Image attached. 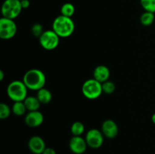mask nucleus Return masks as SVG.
Masks as SVG:
<instances>
[{
    "mask_svg": "<svg viewBox=\"0 0 155 154\" xmlns=\"http://www.w3.org/2000/svg\"><path fill=\"white\" fill-rule=\"evenodd\" d=\"M151 121H152L153 123L155 125V113L151 116Z\"/></svg>",
    "mask_w": 155,
    "mask_h": 154,
    "instance_id": "bb28decb",
    "label": "nucleus"
},
{
    "mask_svg": "<svg viewBox=\"0 0 155 154\" xmlns=\"http://www.w3.org/2000/svg\"><path fill=\"white\" fill-rule=\"evenodd\" d=\"M31 33L35 37L39 38L44 33L43 27L40 24H35L31 28Z\"/></svg>",
    "mask_w": 155,
    "mask_h": 154,
    "instance_id": "5701e85b",
    "label": "nucleus"
},
{
    "mask_svg": "<svg viewBox=\"0 0 155 154\" xmlns=\"http://www.w3.org/2000/svg\"><path fill=\"white\" fill-rule=\"evenodd\" d=\"M22 9L20 0H5L2 5V14L3 18L15 20Z\"/></svg>",
    "mask_w": 155,
    "mask_h": 154,
    "instance_id": "39448f33",
    "label": "nucleus"
},
{
    "mask_svg": "<svg viewBox=\"0 0 155 154\" xmlns=\"http://www.w3.org/2000/svg\"><path fill=\"white\" fill-rule=\"evenodd\" d=\"M42 154H57L56 153V151L54 150L53 148L51 147H46L45 149V150L43 151Z\"/></svg>",
    "mask_w": 155,
    "mask_h": 154,
    "instance_id": "393cba45",
    "label": "nucleus"
},
{
    "mask_svg": "<svg viewBox=\"0 0 155 154\" xmlns=\"http://www.w3.org/2000/svg\"><path fill=\"white\" fill-rule=\"evenodd\" d=\"M12 113L18 116H21L24 115L26 113V106L24 104V101H18V102H14L13 106H12Z\"/></svg>",
    "mask_w": 155,
    "mask_h": 154,
    "instance_id": "dca6fc26",
    "label": "nucleus"
},
{
    "mask_svg": "<svg viewBox=\"0 0 155 154\" xmlns=\"http://www.w3.org/2000/svg\"><path fill=\"white\" fill-rule=\"evenodd\" d=\"M25 123L27 126L31 128H36L40 126L44 121V116L41 112L37 111L29 112L25 116Z\"/></svg>",
    "mask_w": 155,
    "mask_h": 154,
    "instance_id": "9b49d317",
    "label": "nucleus"
},
{
    "mask_svg": "<svg viewBox=\"0 0 155 154\" xmlns=\"http://www.w3.org/2000/svg\"><path fill=\"white\" fill-rule=\"evenodd\" d=\"M28 88L23 81L15 80L10 82L7 88V95L14 102L24 101L27 97Z\"/></svg>",
    "mask_w": 155,
    "mask_h": 154,
    "instance_id": "7ed1b4c3",
    "label": "nucleus"
},
{
    "mask_svg": "<svg viewBox=\"0 0 155 154\" xmlns=\"http://www.w3.org/2000/svg\"><path fill=\"white\" fill-rule=\"evenodd\" d=\"M101 132L107 138L113 139L118 134V126L116 122L112 119H107L101 125Z\"/></svg>",
    "mask_w": 155,
    "mask_h": 154,
    "instance_id": "9d476101",
    "label": "nucleus"
},
{
    "mask_svg": "<svg viewBox=\"0 0 155 154\" xmlns=\"http://www.w3.org/2000/svg\"><path fill=\"white\" fill-rule=\"evenodd\" d=\"M88 145L86 139L81 136H73L69 142L70 149L75 154H83L86 150Z\"/></svg>",
    "mask_w": 155,
    "mask_h": 154,
    "instance_id": "1a4fd4ad",
    "label": "nucleus"
},
{
    "mask_svg": "<svg viewBox=\"0 0 155 154\" xmlns=\"http://www.w3.org/2000/svg\"><path fill=\"white\" fill-rule=\"evenodd\" d=\"M5 76V74L4 72L2 70H0V81H2L3 79H4Z\"/></svg>",
    "mask_w": 155,
    "mask_h": 154,
    "instance_id": "a878e982",
    "label": "nucleus"
},
{
    "mask_svg": "<svg viewBox=\"0 0 155 154\" xmlns=\"http://www.w3.org/2000/svg\"><path fill=\"white\" fill-rule=\"evenodd\" d=\"M20 1H21V0H20Z\"/></svg>",
    "mask_w": 155,
    "mask_h": 154,
    "instance_id": "cd10ccee",
    "label": "nucleus"
},
{
    "mask_svg": "<svg viewBox=\"0 0 155 154\" xmlns=\"http://www.w3.org/2000/svg\"><path fill=\"white\" fill-rule=\"evenodd\" d=\"M38 100L41 104H47L51 101L52 99V95H51V91L48 89L42 88L37 91V95H36Z\"/></svg>",
    "mask_w": 155,
    "mask_h": 154,
    "instance_id": "2eb2a0df",
    "label": "nucleus"
},
{
    "mask_svg": "<svg viewBox=\"0 0 155 154\" xmlns=\"http://www.w3.org/2000/svg\"><path fill=\"white\" fill-rule=\"evenodd\" d=\"M102 91L104 93L107 94V95H110V94L114 93L116 89V85L114 83L111 81H107L105 82L102 83Z\"/></svg>",
    "mask_w": 155,
    "mask_h": 154,
    "instance_id": "412c9836",
    "label": "nucleus"
},
{
    "mask_svg": "<svg viewBox=\"0 0 155 154\" xmlns=\"http://www.w3.org/2000/svg\"><path fill=\"white\" fill-rule=\"evenodd\" d=\"M11 110L8 105L4 103H1L0 104V119H5L10 116L11 114Z\"/></svg>",
    "mask_w": 155,
    "mask_h": 154,
    "instance_id": "4be33fe9",
    "label": "nucleus"
},
{
    "mask_svg": "<svg viewBox=\"0 0 155 154\" xmlns=\"http://www.w3.org/2000/svg\"><path fill=\"white\" fill-rule=\"evenodd\" d=\"M17 30V25L14 20L3 17L0 19V38L2 39H12L16 35Z\"/></svg>",
    "mask_w": 155,
    "mask_h": 154,
    "instance_id": "0eeeda50",
    "label": "nucleus"
},
{
    "mask_svg": "<svg viewBox=\"0 0 155 154\" xmlns=\"http://www.w3.org/2000/svg\"><path fill=\"white\" fill-rule=\"evenodd\" d=\"M85 126L81 122H75L72 124L71 131L73 136H81L84 133Z\"/></svg>",
    "mask_w": 155,
    "mask_h": 154,
    "instance_id": "6ab92c4d",
    "label": "nucleus"
},
{
    "mask_svg": "<svg viewBox=\"0 0 155 154\" xmlns=\"http://www.w3.org/2000/svg\"><path fill=\"white\" fill-rule=\"evenodd\" d=\"M28 148L33 154H42L46 148L43 139L39 136H33L28 141Z\"/></svg>",
    "mask_w": 155,
    "mask_h": 154,
    "instance_id": "f8f14e48",
    "label": "nucleus"
},
{
    "mask_svg": "<svg viewBox=\"0 0 155 154\" xmlns=\"http://www.w3.org/2000/svg\"><path fill=\"white\" fill-rule=\"evenodd\" d=\"M61 13L63 16L71 18L75 13V7L71 3H65L61 8Z\"/></svg>",
    "mask_w": 155,
    "mask_h": 154,
    "instance_id": "a211bd4d",
    "label": "nucleus"
},
{
    "mask_svg": "<svg viewBox=\"0 0 155 154\" xmlns=\"http://www.w3.org/2000/svg\"><path fill=\"white\" fill-rule=\"evenodd\" d=\"M110 75V69L107 66H104V65H99V66H96L94 69L93 78L99 82H101V84L108 81Z\"/></svg>",
    "mask_w": 155,
    "mask_h": 154,
    "instance_id": "ddd939ff",
    "label": "nucleus"
},
{
    "mask_svg": "<svg viewBox=\"0 0 155 154\" xmlns=\"http://www.w3.org/2000/svg\"><path fill=\"white\" fill-rule=\"evenodd\" d=\"M22 81L30 90L39 91L45 86L46 77L45 73L40 69H31L25 72Z\"/></svg>",
    "mask_w": 155,
    "mask_h": 154,
    "instance_id": "f257e3e1",
    "label": "nucleus"
},
{
    "mask_svg": "<svg viewBox=\"0 0 155 154\" xmlns=\"http://www.w3.org/2000/svg\"><path fill=\"white\" fill-rule=\"evenodd\" d=\"M154 13L149 11H145L140 17L141 24L143 26L148 27L151 26L154 21Z\"/></svg>",
    "mask_w": 155,
    "mask_h": 154,
    "instance_id": "f3484780",
    "label": "nucleus"
},
{
    "mask_svg": "<svg viewBox=\"0 0 155 154\" xmlns=\"http://www.w3.org/2000/svg\"><path fill=\"white\" fill-rule=\"evenodd\" d=\"M39 39L42 48L48 51L55 49L60 43V37L53 30L44 31Z\"/></svg>",
    "mask_w": 155,
    "mask_h": 154,
    "instance_id": "423d86ee",
    "label": "nucleus"
},
{
    "mask_svg": "<svg viewBox=\"0 0 155 154\" xmlns=\"http://www.w3.org/2000/svg\"><path fill=\"white\" fill-rule=\"evenodd\" d=\"M104 136L101 131L95 128H92L86 132L85 139L88 146L92 149H98L102 146L104 143Z\"/></svg>",
    "mask_w": 155,
    "mask_h": 154,
    "instance_id": "6e6552de",
    "label": "nucleus"
},
{
    "mask_svg": "<svg viewBox=\"0 0 155 154\" xmlns=\"http://www.w3.org/2000/svg\"><path fill=\"white\" fill-rule=\"evenodd\" d=\"M102 92V85L94 78L87 79L82 85V93L87 99H97L101 96Z\"/></svg>",
    "mask_w": 155,
    "mask_h": 154,
    "instance_id": "20e7f679",
    "label": "nucleus"
},
{
    "mask_svg": "<svg viewBox=\"0 0 155 154\" xmlns=\"http://www.w3.org/2000/svg\"><path fill=\"white\" fill-rule=\"evenodd\" d=\"M52 30L60 38H68L72 36L75 30V24L71 18L59 15L52 23Z\"/></svg>",
    "mask_w": 155,
    "mask_h": 154,
    "instance_id": "f03ea898",
    "label": "nucleus"
},
{
    "mask_svg": "<svg viewBox=\"0 0 155 154\" xmlns=\"http://www.w3.org/2000/svg\"><path fill=\"white\" fill-rule=\"evenodd\" d=\"M140 3L145 11L155 13V0H140Z\"/></svg>",
    "mask_w": 155,
    "mask_h": 154,
    "instance_id": "aec40b11",
    "label": "nucleus"
},
{
    "mask_svg": "<svg viewBox=\"0 0 155 154\" xmlns=\"http://www.w3.org/2000/svg\"><path fill=\"white\" fill-rule=\"evenodd\" d=\"M24 102L26 106V108L29 112L37 111L39 110L41 105V103L39 102L36 96H27Z\"/></svg>",
    "mask_w": 155,
    "mask_h": 154,
    "instance_id": "4468645a",
    "label": "nucleus"
},
{
    "mask_svg": "<svg viewBox=\"0 0 155 154\" xmlns=\"http://www.w3.org/2000/svg\"><path fill=\"white\" fill-rule=\"evenodd\" d=\"M21 5L23 9H26L27 8H29V6H30V2L29 0H21Z\"/></svg>",
    "mask_w": 155,
    "mask_h": 154,
    "instance_id": "b1692460",
    "label": "nucleus"
}]
</instances>
